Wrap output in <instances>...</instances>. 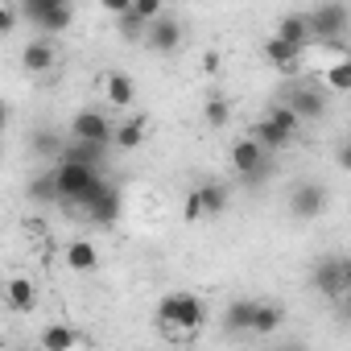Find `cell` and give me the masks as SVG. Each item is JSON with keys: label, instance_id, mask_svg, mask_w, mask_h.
Instances as JSON below:
<instances>
[{"label": "cell", "instance_id": "603a6c76", "mask_svg": "<svg viewBox=\"0 0 351 351\" xmlns=\"http://www.w3.org/2000/svg\"><path fill=\"white\" fill-rule=\"evenodd\" d=\"M265 124H269V128H273V132H277V136H281L285 145H289V141H293V136L302 132V120H298V116H293V112H289L285 104H273V108L265 112Z\"/></svg>", "mask_w": 351, "mask_h": 351}, {"label": "cell", "instance_id": "7a4b0ae2", "mask_svg": "<svg viewBox=\"0 0 351 351\" xmlns=\"http://www.w3.org/2000/svg\"><path fill=\"white\" fill-rule=\"evenodd\" d=\"M203 322H207V306L199 293L173 289L157 302V326L165 335H195V330H203Z\"/></svg>", "mask_w": 351, "mask_h": 351}, {"label": "cell", "instance_id": "f546056e", "mask_svg": "<svg viewBox=\"0 0 351 351\" xmlns=\"http://www.w3.org/2000/svg\"><path fill=\"white\" fill-rule=\"evenodd\" d=\"M17 21H21V17H17L13 5H0V38H9V34L17 29Z\"/></svg>", "mask_w": 351, "mask_h": 351}, {"label": "cell", "instance_id": "1f68e13d", "mask_svg": "<svg viewBox=\"0 0 351 351\" xmlns=\"http://www.w3.org/2000/svg\"><path fill=\"white\" fill-rule=\"evenodd\" d=\"M5 128H9V104L0 99V132H5Z\"/></svg>", "mask_w": 351, "mask_h": 351}, {"label": "cell", "instance_id": "9a60e30c", "mask_svg": "<svg viewBox=\"0 0 351 351\" xmlns=\"http://www.w3.org/2000/svg\"><path fill=\"white\" fill-rule=\"evenodd\" d=\"M54 62H58L54 38H34V42H25V50H21V66H25L29 75H46V71H54Z\"/></svg>", "mask_w": 351, "mask_h": 351}, {"label": "cell", "instance_id": "83f0119b", "mask_svg": "<svg viewBox=\"0 0 351 351\" xmlns=\"http://www.w3.org/2000/svg\"><path fill=\"white\" fill-rule=\"evenodd\" d=\"M116 29L124 34V42H141L145 38V25L132 17V13H124V17H116Z\"/></svg>", "mask_w": 351, "mask_h": 351}, {"label": "cell", "instance_id": "4dcf8cb0", "mask_svg": "<svg viewBox=\"0 0 351 351\" xmlns=\"http://www.w3.org/2000/svg\"><path fill=\"white\" fill-rule=\"evenodd\" d=\"M132 9V0H104V13H112V17H124Z\"/></svg>", "mask_w": 351, "mask_h": 351}, {"label": "cell", "instance_id": "3957f363", "mask_svg": "<svg viewBox=\"0 0 351 351\" xmlns=\"http://www.w3.org/2000/svg\"><path fill=\"white\" fill-rule=\"evenodd\" d=\"M17 17L29 21L38 29V38H50V34H66L75 25V5H66V0H21Z\"/></svg>", "mask_w": 351, "mask_h": 351}, {"label": "cell", "instance_id": "2e32d148", "mask_svg": "<svg viewBox=\"0 0 351 351\" xmlns=\"http://www.w3.org/2000/svg\"><path fill=\"white\" fill-rule=\"evenodd\" d=\"M62 265H66L71 273H95V269H99V248H95V240L75 236V240L66 244V252H62Z\"/></svg>", "mask_w": 351, "mask_h": 351}, {"label": "cell", "instance_id": "d6986e66", "mask_svg": "<svg viewBox=\"0 0 351 351\" xmlns=\"http://www.w3.org/2000/svg\"><path fill=\"white\" fill-rule=\"evenodd\" d=\"M104 99H108L112 108H132V104H136V83H132V75L108 71V75H104Z\"/></svg>", "mask_w": 351, "mask_h": 351}, {"label": "cell", "instance_id": "ffe728a7", "mask_svg": "<svg viewBox=\"0 0 351 351\" xmlns=\"http://www.w3.org/2000/svg\"><path fill=\"white\" fill-rule=\"evenodd\" d=\"M281 322H285V310H281L277 302H256V314H252V326H248V335H256V339H269V335H277V330H281Z\"/></svg>", "mask_w": 351, "mask_h": 351}, {"label": "cell", "instance_id": "cb8c5ba5", "mask_svg": "<svg viewBox=\"0 0 351 351\" xmlns=\"http://www.w3.org/2000/svg\"><path fill=\"white\" fill-rule=\"evenodd\" d=\"M318 79H322L326 91L347 95V91H351V58H339V62H330V66H318Z\"/></svg>", "mask_w": 351, "mask_h": 351}, {"label": "cell", "instance_id": "f1b7e54d", "mask_svg": "<svg viewBox=\"0 0 351 351\" xmlns=\"http://www.w3.org/2000/svg\"><path fill=\"white\" fill-rule=\"evenodd\" d=\"M34 149H38L42 157H50V165H54V161H58V153H62L58 136H50V132H38V136H34Z\"/></svg>", "mask_w": 351, "mask_h": 351}, {"label": "cell", "instance_id": "4316f807", "mask_svg": "<svg viewBox=\"0 0 351 351\" xmlns=\"http://www.w3.org/2000/svg\"><path fill=\"white\" fill-rule=\"evenodd\" d=\"M128 13H132V17H136L145 29H149V25H153V21L165 13V5H161V0H132V9H128Z\"/></svg>", "mask_w": 351, "mask_h": 351}, {"label": "cell", "instance_id": "8992f818", "mask_svg": "<svg viewBox=\"0 0 351 351\" xmlns=\"http://www.w3.org/2000/svg\"><path fill=\"white\" fill-rule=\"evenodd\" d=\"M285 108L306 124V120H322L326 116V91L318 83H293L285 91Z\"/></svg>", "mask_w": 351, "mask_h": 351}, {"label": "cell", "instance_id": "d6a6232c", "mask_svg": "<svg viewBox=\"0 0 351 351\" xmlns=\"http://www.w3.org/2000/svg\"><path fill=\"white\" fill-rule=\"evenodd\" d=\"M0 351H5V343H0Z\"/></svg>", "mask_w": 351, "mask_h": 351}, {"label": "cell", "instance_id": "6da1fadb", "mask_svg": "<svg viewBox=\"0 0 351 351\" xmlns=\"http://www.w3.org/2000/svg\"><path fill=\"white\" fill-rule=\"evenodd\" d=\"M108 186L104 169H87V165H75V161H54V199L62 207H87L99 199V191Z\"/></svg>", "mask_w": 351, "mask_h": 351}, {"label": "cell", "instance_id": "e0dca14e", "mask_svg": "<svg viewBox=\"0 0 351 351\" xmlns=\"http://www.w3.org/2000/svg\"><path fill=\"white\" fill-rule=\"evenodd\" d=\"M5 306L13 310V314H29L34 306H38V285L29 281V277H9L5 281Z\"/></svg>", "mask_w": 351, "mask_h": 351}, {"label": "cell", "instance_id": "5bb4252c", "mask_svg": "<svg viewBox=\"0 0 351 351\" xmlns=\"http://www.w3.org/2000/svg\"><path fill=\"white\" fill-rule=\"evenodd\" d=\"M145 136H149V116H141V112L128 116V120H120V124H112V149H120V153L141 149Z\"/></svg>", "mask_w": 351, "mask_h": 351}, {"label": "cell", "instance_id": "52a82bcc", "mask_svg": "<svg viewBox=\"0 0 351 351\" xmlns=\"http://www.w3.org/2000/svg\"><path fill=\"white\" fill-rule=\"evenodd\" d=\"M223 211H228V186H219V182H203L186 195V219L223 215Z\"/></svg>", "mask_w": 351, "mask_h": 351}, {"label": "cell", "instance_id": "4fadbf2b", "mask_svg": "<svg viewBox=\"0 0 351 351\" xmlns=\"http://www.w3.org/2000/svg\"><path fill=\"white\" fill-rule=\"evenodd\" d=\"M120 211H124V199H120V191H116L112 182L99 191V199H95V203H87V207H83L87 223H99V228H112V223L120 219Z\"/></svg>", "mask_w": 351, "mask_h": 351}, {"label": "cell", "instance_id": "30bf717a", "mask_svg": "<svg viewBox=\"0 0 351 351\" xmlns=\"http://www.w3.org/2000/svg\"><path fill=\"white\" fill-rule=\"evenodd\" d=\"M326 203H330V191H326L322 182H302V186H293V195H289V211H293L298 219H318V215L326 211Z\"/></svg>", "mask_w": 351, "mask_h": 351}, {"label": "cell", "instance_id": "ac0fdd59", "mask_svg": "<svg viewBox=\"0 0 351 351\" xmlns=\"http://www.w3.org/2000/svg\"><path fill=\"white\" fill-rule=\"evenodd\" d=\"M252 314H256V298H232L228 310H223V335H232V339L248 335Z\"/></svg>", "mask_w": 351, "mask_h": 351}, {"label": "cell", "instance_id": "8fae6325", "mask_svg": "<svg viewBox=\"0 0 351 351\" xmlns=\"http://www.w3.org/2000/svg\"><path fill=\"white\" fill-rule=\"evenodd\" d=\"M145 42H149L153 54H173V50L182 46V21L169 17V13H161V17L145 29Z\"/></svg>", "mask_w": 351, "mask_h": 351}, {"label": "cell", "instance_id": "7c38bea8", "mask_svg": "<svg viewBox=\"0 0 351 351\" xmlns=\"http://www.w3.org/2000/svg\"><path fill=\"white\" fill-rule=\"evenodd\" d=\"M261 54H265V62L277 71V75H298L302 71V46H289V42H281V38H265V46H261Z\"/></svg>", "mask_w": 351, "mask_h": 351}, {"label": "cell", "instance_id": "d4e9b609", "mask_svg": "<svg viewBox=\"0 0 351 351\" xmlns=\"http://www.w3.org/2000/svg\"><path fill=\"white\" fill-rule=\"evenodd\" d=\"M203 120H207L211 128H228V120H232V104H228L223 95H207V104H203Z\"/></svg>", "mask_w": 351, "mask_h": 351}, {"label": "cell", "instance_id": "ba28073f", "mask_svg": "<svg viewBox=\"0 0 351 351\" xmlns=\"http://www.w3.org/2000/svg\"><path fill=\"white\" fill-rule=\"evenodd\" d=\"M228 161H232V169L240 173V178H256V173L269 165V153L252 136H236L232 149H228Z\"/></svg>", "mask_w": 351, "mask_h": 351}, {"label": "cell", "instance_id": "44dd1931", "mask_svg": "<svg viewBox=\"0 0 351 351\" xmlns=\"http://www.w3.org/2000/svg\"><path fill=\"white\" fill-rule=\"evenodd\" d=\"M273 38H281V42H289V46H310V25H306V13H285L281 21H277V29H273Z\"/></svg>", "mask_w": 351, "mask_h": 351}, {"label": "cell", "instance_id": "9c48e42d", "mask_svg": "<svg viewBox=\"0 0 351 351\" xmlns=\"http://www.w3.org/2000/svg\"><path fill=\"white\" fill-rule=\"evenodd\" d=\"M314 281H318V289L326 298H343L351 289V265L343 256H322L318 269H314Z\"/></svg>", "mask_w": 351, "mask_h": 351}, {"label": "cell", "instance_id": "277c9868", "mask_svg": "<svg viewBox=\"0 0 351 351\" xmlns=\"http://www.w3.org/2000/svg\"><path fill=\"white\" fill-rule=\"evenodd\" d=\"M306 25H310V42L339 46V42H347L343 34L351 25V13H347V5H318V9L306 13Z\"/></svg>", "mask_w": 351, "mask_h": 351}, {"label": "cell", "instance_id": "7402d4cb", "mask_svg": "<svg viewBox=\"0 0 351 351\" xmlns=\"http://www.w3.org/2000/svg\"><path fill=\"white\" fill-rule=\"evenodd\" d=\"M38 347H42V351H75V347H79V330L66 326V322H50V326L42 330Z\"/></svg>", "mask_w": 351, "mask_h": 351}, {"label": "cell", "instance_id": "484cf974", "mask_svg": "<svg viewBox=\"0 0 351 351\" xmlns=\"http://www.w3.org/2000/svg\"><path fill=\"white\" fill-rule=\"evenodd\" d=\"M29 199L34 203H54V165H46L38 178L29 182Z\"/></svg>", "mask_w": 351, "mask_h": 351}, {"label": "cell", "instance_id": "5b68a950", "mask_svg": "<svg viewBox=\"0 0 351 351\" xmlns=\"http://www.w3.org/2000/svg\"><path fill=\"white\" fill-rule=\"evenodd\" d=\"M71 141L112 149V120H108L99 108H79V112L71 116Z\"/></svg>", "mask_w": 351, "mask_h": 351}]
</instances>
